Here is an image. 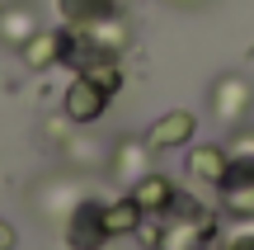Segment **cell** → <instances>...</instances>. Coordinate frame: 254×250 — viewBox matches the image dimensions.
Here are the masks:
<instances>
[{
    "label": "cell",
    "instance_id": "8",
    "mask_svg": "<svg viewBox=\"0 0 254 250\" xmlns=\"http://www.w3.org/2000/svg\"><path fill=\"white\" fill-rule=\"evenodd\" d=\"M189 170H193L198 179H212V184H217L221 170H226V151H221V147H202V151H193V156H189Z\"/></svg>",
    "mask_w": 254,
    "mask_h": 250
},
{
    "label": "cell",
    "instance_id": "1",
    "mask_svg": "<svg viewBox=\"0 0 254 250\" xmlns=\"http://www.w3.org/2000/svg\"><path fill=\"white\" fill-rule=\"evenodd\" d=\"M217 189H221V198H226L236 213L254 217V137L236 142V151L226 156V170H221Z\"/></svg>",
    "mask_w": 254,
    "mask_h": 250
},
{
    "label": "cell",
    "instance_id": "9",
    "mask_svg": "<svg viewBox=\"0 0 254 250\" xmlns=\"http://www.w3.org/2000/svg\"><path fill=\"white\" fill-rule=\"evenodd\" d=\"M14 246H19L14 227H9V222H0V250H14Z\"/></svg>",
    "mask_w": 254,
    "mask_h": 250
},
{
    "label": "cell",
    "instance_id": "10",
    "mask_svg": "<svg viewBox=\"0 0 254 250\" xmlns=\"http://www.w3.org/2000/svg\"><path fill=\"white\" fill-rule=\"evenodd\" d=\"M226 250H254V232H240V236H231V246Z\"/></svg>",
    "mask_w": 254,
    "mask_h": 250
},
{
    "label": "cell",
    "instance_id": "7",
    "mask_svg": "<svg viewBox=\"0 0 254 250\" xmlns=\"http://www.w3.org/2000/svg\"><path fill=\"white\" fill-rule=\"evenodd\" d=\"M24 62L28 66H52V62H62V28H57V33H38L33 43L24 47Z\"/></svg>",
    "mask_w": 254,
    "mask_h": 250
},
{
    "label": "cell",
    "instance_id": "6",
    "mask_svg": "<svg viewBox=\"0 0 254 250\" xmlns=\"http://www.w3.org/2000/svg\"><path fill=\"white\" fill-rule=\"evenodd\" d=\"M132 198H136V208H141L146 217H165V213H170V203H174V184L165 175H146L141 184L132 189Z\"/></svg>",
    "mask_w": 254,
    "mask_h": 250
},
{
    "label": "cell",
    "instance_id": "3",
    "mask_svg": "<svg viewBox=\"0 0 254 250\" xmlns=\"http://www.w3.org/2000/svg\"><path fill=\"white\" fill-rule=\"evenodd\" d=\"M109 99H113V90H104L99 81H90V76L75 71V81L66 85V118L71 123H94L104 109H109Z\"/></svg>",
    "mask_w": 254,
    "mask_h": 250
},
{
    "label": "cell",
    "instance_id": "4",
    "mask_svg": "<svg viewBox=\"0 0 254 250\" xmlns=\"http://www.w3.org/2000/svg\"><path fill=\"white\" fill-rule=\"evenodd\" d=\"M57 14L71 28H104L118 14V0H57Z\"/></svg>",
    "mask_w": 254,
    "mask_h": 250
},
{
    "label": "cell",
    "instance_id": "2",
    "mask_svg": "<svg viewBox=\"0 0 254 250\" xmlns=\"http://www.w3.org/2000/svg\"><path fill=\"white\" fill-rule=\"evenodd\" d=\"M109 217H104V203H75L71 222H66V246L71 250H104L109 246Z\"/></svg>",
    "mask_w": 254,
    "mask_h": 250
},
{
    "label": "cell",
    "instance_id": "5",
    "mask_svg": "<svg viewBox=\"0 0 254 250\" xmlns=\"http://www.w3.org/2000/svg\"><path fill=\"white\" fill-rule=\"evenodd\" d=\"M193 128H198V118H193L189 109H174V113H165V118L155 123L151 132H146V147H151V151H165V147H184V142L193 137Z\"/></svg>",
    "mask_w": 254,
    "mask_h": 250
}]
</instances>
